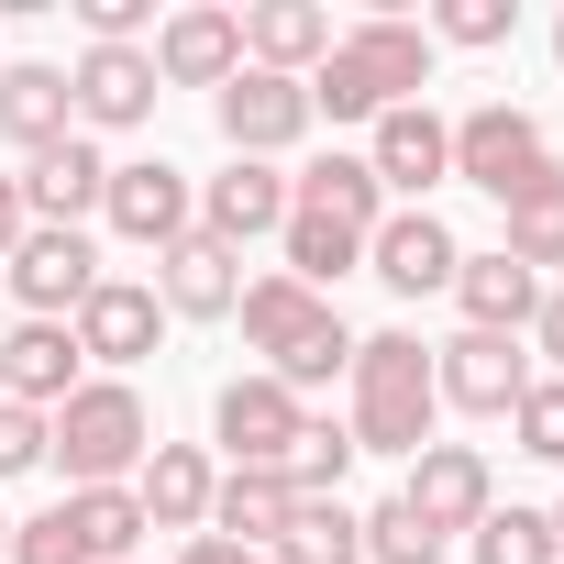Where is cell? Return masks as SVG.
Segmentation results:
<instances>
[{"mask_svg": "<svg viewBox=\"0 0 564 564\" xmlns=\"http://www.w3.org/2000/svg\"><path fill=\"white\" fill-rule=\"evenodd\" d=\"M210 111H221V144L232 155H254V166H276L322 111H311V78H265V67H232L221 89H210Z\"/></svg>", "mask_w": 564, "mask_h": 564, "instance_id": "8992f818", "label": "cell"}, {"mask_svg": "<svg viewBox=\"0 0 564 564\" xmlns=\"http://www.w3.org/2000/svg\"><path fill=\"white\" fill-rule=\"evenodd\" d=\"M366 166H377V188H410V210H421V188L454 177V122H443L432 100H399V111H377Z\"/></svg>", "mask_w": 564, "mask_h": 564, "instance_id": "9a60e30c", "label": "cell"}, {"mask_svg": "<svg viewBox=\"0 0 564 564\" xmlns=\"http://www.w3.org/2000/svg\"><path fill=\"white\" fill-rule=\"evenodd\" d=\"M254 564H265V553H254Z\"/></svg>", "mask_w": 564, "mask_h": 564, "instance_id": "ee69618b", "label": "cell"}, {"mask_svg": "<svg viewBox=\"0 0 564 564\" xmlns=\"http://www.w3.org/2000/svg\"><path fill=\"white\" fill-rule=\"evenodd\" d=\"M531 355L564 377V289H542V311H531Z\"/></svg>", "mask_w": 564, "mask_h": 564, "instance_id": "74e56055", "label": "cell"}, {"mask_svg": "<svg viewBox=\"0 0 564 564\" xmlns=\"http://www.w3.org/2000/svg\"><path fill=\"white\" fill-rule=\"evenodd\" d=\"M100 221H111L122 243L166 254L177 232H199V188H188L166 155H133V166H111V188H100Z\"/></svg>", "mask_w": 564, "mask_h": 564, "instance_id": "ba28073f", "label": "cell"}, {"mask_svg": "<svg viewBox=\"0 0 564 564\" xmlns=\"http://www.w3.org/2000/svg\"><path fill=\"white\" fill-rule=\"evenodd\" d=\"M509 432H520V454H531V465H564V377H531V388H520V410H509Z\"/></svg>", "mask_w": 564, "mask_h": 564, "instance_id": "836d02e7", "label": "cell"}, {"mask_svg": "<svg viewBox=\"0 0 564 564\" xmlns=\"http://www.w3.org/2000/svg\"><path fill=\"white\" fill-rule=\"evenodd\" d=\"M155 333H166V311H155V289L144 276H100V289L78 300V322H67V344H78V366H144L155 355Z\"/></svg>", "mask_w": 564, "mask_h": 564, "instance_id": "30bf717a", "label": "cell"}, {"mask_svg": "<svg viewBox=\"0 0 564 564\" xmlns=\"http://www.w3.org/2000/svg\"><path fill=\"white\" fill-rule=\"evenodd\" d=\"M322 56H333V12H322V0H254V12H243V67L311 78Z\"/></svg>", "mask_w": 564, "mask_h": 564, "instance_id": "44dd1931", "label": "cell"}, {"mask_svg": "<svg viewBox=\"0 0 564 564\" xmlns=\"http://www.w3.org/2000/svg\"><path fill=\"white\" fill-rule=\"evenodd\" d=\"M155 311H177V322H232V300H243V254H221L210 232H177L166 254H155Z\"/></svg>", "mask_w": 564, "mask_h": 564, "instance_id": "e0dca14e", "label": "cell"}, {"mask_svg": "<svg viewBox=\"0 0 564 564\" xmlns=\"http://www.w3.org/2000/svg\"><path fill=\"white\" fill-rule=\"evenodd\" d=\"M0 564H12V520H0Z\"/></svg>", "mask_w": 564, "mask_h": 564, "instance_id": "b9f144b4", "label": "cell"}, {"mask_svg": "<svg viewBox=\"0 0 564 564\" xmlns=\"http://www.w3.org/2000/svg\"><path fill=\"white\" fill-rule=\"evenodd\" d=\"M67 520H78L89 564H133V542H144V509H133V487H67Z\"/></svg>", "mask_w": 564, "mask_h": 564, "instance_id": "83f0119b", "label": "cell"}, {"mask_svg": "<svg viewBox=\"0 0 564 564\" xmlns=\"http://www.w3.org/2000/svg\"><path fill=\"white\" fill-rule=\"evenodd\" d=\"M78 23H89V45H133L155 23V0H78Z\"/></svg>", "mask_w": 564, "mask_h": 564, "instance_id": "8d00e7d4", "label": "cell"}, {"mask_svg": "<svg viewBox=\"0 0 564 564\" xmlns=\"http://www.w3.org/2000/svg\"><path fill=\"white\" fill-rule=\"evenodd\" d=\"M344 377H355V421H344L355 454H399V465H410V454L432 443V410H443V399H432V344H421V333H366Z\"/></svg>", "mask_w": 564, "mask_h": 564, "instance_id": "277c9868", "label": "cell"}, {"mask_svg": "<svg viewBox=\"0 0 564 564\" xmlns=\"http://www.w3.org/2000/svg\"><path fill=\"white\" fill-rule=\"evenodd\" d=\"M276 221H289V177L254 166V155H232V166L199 188V232H210L221 254H243V243H254V232H276Z\"/></svg>", "mask_w": 564, "mask_h": 564, "instance_id": "d6986e66", "label": "cell"}, {"mask_svg": "<svg viewBox=\"0 0 564 564\" xmlns=\"http://www.w3.org/2000/svg\"><path fill=\"white\" fill-rule=\"evenodd\" d=\"M12 564H89V542H78L67 498H56V509H34V520H12Z\"/></svg>", "mask_w": 564, "mask_h": 564, "instance_id": "e575fe53", "label": "cell"}, {"mask_svg": "<svg viewBox=\"0 0 564 564\" xmlns=\"http://www.w3.org/2000/svg\"><path fill=\"white\" fill-rule=\"evenodd\" d=\"M78 388V344H67V322H23L12 344H0V399L12 410H56Z\"/></svg>", "mask_w": 564, "mask_h": 564, "instance_id": "d4e9b609", "label": "cell"}, {"mask_svg": "<svg viewBox=\"0 0 564 564\" xmlns=\"http://www.w3.org/2000/svg\"><path fill=\"white\" fill-rule=\"evenodd\" d=\"M210 487H221V465L199 443H155L133 476V509H144V531H210Z\"/></svg>", "mask_w": 564, "mask_h": 564, "instance_id": "ffe728a7", "label": "cell"}, {"mask_svg": "<svg viewBox=\"0 0 564 564\" xmlns=\"http://www.w3.org/2000/svg\"><path fill=\"white\" fill-rule=\"evenodd\" d=\"M454 177L509 210V199H531V188L553 177V144H542V122H531L520 100H476V111L454 122Z\"/></svg>", "mask_w": 564, "mask_h": 564, "instance_id": "5b68a950", "label": "cell"}, {"mask_svg": "<svg viewBox=\"0 0 564 564\" xmlns=\"http://www.w3.org/2000/svg\"><path fill=\"white\" fill-rule=\"evenodd\" d=\"M300 421H311V410L276 388L265 366H254V377H232V388L210 399V432L232 443V465H289V432H300Z\"/></svg>", "mask_w": 564, "mask_h": 564, "instance_id": "ac0fdd59", "label": "cell"}, {"mask_svg": "<svg viewBox=\"0 0 564 564\" xmlns=\"http://www.w3.org/2000/svg\"><path fill=\"white\" fill-rule=\"evenodd\" d=\"M509 34H520V0H443L432 12V45H465V56H487Z\"/></svg>", "mask_w": 564, "mask_h": 564, "instance_id": "d6a6232c", "label": "cell"}, {"mask_svg": "<svg viewBox=\"0 0 564 564\" xmlns=\"http://www.w3.org/2000/svg\"><path fill=\"white\" fill-rule=\"evenodd\" d=\"M265 564H366V520H355L344 498H300L289 531L265 542Z\"/></svg>", "mask_w": 564, "mask_h": 564, "instance_id": "4316f807", "label": "cell"}, {"mask_svg": "<svg viewBox=\"0 0 564 564\" xmlns=\"http://www.w3.org/2000/svg\"><path fill=\"white\" fill-rule=\"evenodd\" d=\"M542 520H553V553H564V509H542Z\"/></svg>", "mask_w": 564, "mask_h": 564, "instance_id": "60d3db41", "label": "cell"}, {"mask_svg": "<svg viewBox=\"0 0 564 564\" xmlns=\"http://www.w3.org/2000/svg\"><path fill=\"white\" fill-rule=\"evenodd\" d=\"M465 553H476V564H564L542 509H487V520L465 531Z\"/></svg>", "mask_w": 564, "mask_h": 564, "instance_id": "4dcf8cb0", "label": "cell"}, {"mask_svg": "<svg viewBox=\"0 0 564 564\" xmlns=\"http://www.w3.org/2000/svg\"><path fill=\"white\" fill-rule=\"evenodd\" d=\"M454 542L410 509V498H388V509H366V564H443Z\"/></svg>", "mask_w": 564, "mask_h": 564, "instance_id": "1f68e13d", "label": "cell"}, {"mask_svg": "<svg viewBox=\"0 0 564 564\" xmlns=\"http://www.w3.org/2000/svg\"><path fill=\"white\" fill-rule=\"evenodd\" d=\"M421 89H432V34L399 23V12L333 34V56L311 67V111H333V122H377V111H399Z\"/></svg>", "mask_w": 564, "mask_h": 564, "instance_id": "7a4b0ae2", "label": "cell"}, {"mask_svg": "<svg viewBox=\"0 0 564 564\" xmlns=\"http://www.w3.org/2000/svg\"><path fill=\"white\" fill-rule=\"evenodd\" d=\"M498 254H509V265H531V276H542V265H564V166H553L531 199H509V243H498Z\"/></svg>", "mask_w": 564, "mask_h": 564, "instance_id": "f1b7e54d", "label": "cell"}, {"mask_svg": "<svg viewBox=\"0 0 564 564\" xmlns=\"http://www.w3.org/2000/svg\"><path fill=\"white\" fill-rule=\"evenodd\" d=\"M34 465H45V410L0 399V476H34Z\"/></svg>", "mask_w": 564, "mask_h": 564, "instance_id": "d590c367", "label": "cell"}, {"mask_svg": "<svg viewBox=\"0 0 564 564\" xmlns=\"http://www.w3.org/2000/svg\"><path fill=\"white\" fill-rule=\"evenodd\" d=\"M12 300H23V322H78V300L100 289V254H89V232H56V221H34L12 254Z\"/></svg>", "mask_w": 564, "mask_h": 564, "instance_id": "9c48e42d", "label": "cell"}, {"mask_svg": "<svg viewBox=\"0 0 564 564\" xmlns=\"http://www.w3.org/2000/svg\"><path fill=\"white\" fill-rule=\"evenodd\" d=\"M23 232H34V210H23V177H0V254H12Z\"/></svg>", "mask_w": 564, "mask_h": 564, "instance_id": "f35d334b", "label": "cell"}, {"mask_svg": "<svg viewBox=\"0 0 564 564\" xmlns=\"http://www.w3.org/2000/svg\"><path fill=\"white\" fill-rule=\"evenodd\" d=\"M100 188H111V166H100V144H89V133H67V144H45V155L23 166V210H34V221H56V232H78V221L100 210Z\"/></svg>", "mask_w": 564, "mask_h": 564, "instance_id": "7402d4cb", "label": "cell"}, {"mask_svg": "<svg viewBox=\"0 0 564 564\" xmlns=\"http://www.w3.org/2000/svg\"><path fill=\"white\" fill-rule=\"evenodd\" d=\"M144 454H155V421H144V399H133L122 377H78V388L45 410V465H56L67 487H133Z\"/></svg>", "mask_w": 564, "mask_h": 564, "instance_id": "3957f363", "label": "cell"}, {"mask_svg": "<svg viewBox=\"0 0 564 564\" xmlns=\"http://www.w3.org/2000/svg\"><path fill=\"white\" fill-rule=\"evenodd\" d=\"M155 89H221L243 67V12H221V0H188V12L155 23Z\"/></svg>", "mask_w": 564, "mask_h": 564, "instance_id": "8fae6325", "label": "cell"}, {"mask_svg": "<svg viewBox=\"0 0 564 564\" xmlns=\"http://www.w3.org/2000/svg\"><path fill=\"white\" fill-rule=\"evenodd\" d=\"M177 564H254V553H232L221 531H188V553H177Z\"/></svg>", "mask_w": 564, "mask_h": 564, "instance_id": "ab89813d", "label": "cell"}, {"mask_svg": "<svg viewBox=\"0 0 564 564\" xmlns=\"http://www.w3.org/2000/svg\"><path fill=\"white\" fill-rule=\"evenodd\" d=\"M67 100H78V133H133V122H155V56L144 45H89L78 67H67Z\"/></svg>", "mask_w": 564, "mask_h": 564, "instance_id": "7c38bea8", "label": "cell"}, {"mask_svg": "<svg viewBox=\"0 0 564 564\" xmlns=\"http://www.w3.org/2000/svg\"><path fill=\"white\" fill-rule=\"evenodd\" d=\"M366 265L388 276L399 300H432V289H454V265H465V243H454V221H443V210L421 199V210H388V221H377Z\"/></svg>", "mask_w": 564, "mask_h": 564, "instance_id": "5bb4252c", "label": "cell"}, {"mask_svg": "<svg viewBox=\"0 0 564 564\" xmlns=\"http://www.w3.org/2000/svg\"><path fill=\"white\" fill-rule=\"evenodd\" d=\"M399 498H410V509H421V520L454 542V531H476V520L498 509V476H487V454H476V443H421Z\"/></svg>", "mask_w": 564, "mask_h": 564, "instance_id": "4fadbf2b", "label": "cell"}, {"mask_svg": "<svg viewBox=\"0 0 564 564\" xmlns=\"http://www.w3.org/2000/svg\"><path fill=\"white\" fill-rule=\"evenodd\" d=\"M0 133H12L23 155L67 144V133H78V100H67V67H0Z\"/></svg>", "mask_w": 564, "mask_h": 564, "instance_id": "484cf974", "label": "cell"}, {"mask_svg": "<svg viewBox=\"0 0 564 564\" xmlns=\"http://www.w3.org/2000/svg\"><path fill=\"white\" fill-rule=\"evenodd\" d=\"M454 300H465V333H531V311H542V276L531 265H509V254H465L454 265Z\"/></svg>", "mask_w": 564, "mask_h": 564, "instance_id": "cb8c5ba5", "label": "cell"}, {"mask_svg": "<svg viewBox=\"0 0 564 564\" xmlns=\"http://www.w3.org/2000/svg\"><path fill=\"white\" fill-rule=\"evenodd\" d=\"M289 210H300V221H322V232H344V243H377L388 188H377V166H366V155H311V166L289 177Z\"/></svg>", "mask_w": 564, "mask_h": 564, "instance_id": "2e32d148", "label": "cell"}, {"mask_svg": "<svg viewBox=\"0 0 564 564\" xmlns=\"http://www.w3.org/2000/svg\"><path fill=\"white\" fill-rule=\"evenodd\" d=\"M520 388H531V355H520L509 333H454V344H432V399H443V410H465V421H509Z\"/></svg>", "mask_w": 564, "mask_h": 564, "instance_id": "52a82bcc", "label": "cell"}, {"mask_svg": "<svg viewBox=\"0 0 564 564\" xmlns=\"http://www.w3.org/2000/svg\"><path fill=\"white\" fill-rule=\"evenodd\" d=\"M289 509H300V487L276 476V465H221V487H210V531L232 553H265L276 531H289Z\"/></svg>", "mask_w": 564, "mask_h": 564, "instance_id": "603a6c76", "label": "cell"}, {"mask_svg": "<svg viewBox=\"0 0 564 564\" xmlns=\"http://www.w3.org/2000/svg\"><path fill=\"white\" fill-rule=\"evenodd\" d=\"M344 465H355V432H344V421H300V432H289V465H276V476H289L300 498H333V487H344Z\"/></svg>", "mask_w": 564, "mask_h": 564, "instance_id": "f546056e", "label": "cell"}, {"mask_svg": "<svg viewBox=\"0 0 564 564\" xmlns=\"http://www.w3.org/2000/svg\"><path fill=\"white\" fill-rule=\"evenodd\" d=\"M553 56H564V12H553Z\"/></svg>", "mask_w": 564, "mask_h": 564, "instance_id": "7bdbcfd3", "label": "cell"}, {"mask_svg": "<svg viewBox=\"0 0 564 564\" xmlns=\"http://www.w3.org/2000/svg\"><path fill=\"white\" fill-rule=\"evenodd\" d=\"M232 322H243V344L265 355V377L289 388V399L355 366V333H344V311H333V300H311L300 276H289V265H276V276H243V300H232Z\"/></svg>", "mask_w": 564, "mask_h": 564, "instance_id": "6da1fadb", "label": "cell"}]
</instances>
